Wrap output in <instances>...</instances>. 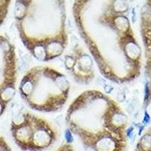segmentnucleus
<instances>
[{"instance_id": "f257e3e1", "label": "nucleus", "mask_w": 151, "mask_h": 151, "mask_svg": "<svg viewBox=\"0 0 151 151\" xmlns=\"http://www.w3.org/2000/svg\"><path fill=\"white\" fill-rule=\"evenodd\" d=\"M70 84L66 76L48 67H33L21 81V97L33 109L55 111L67 101Z\"/></svg>"}, {"instance_id": "f03ea898", "label": "nucleus", "mask_w": 151, "mask_h": 151, "mask_svg": "<svg viewBox=\"0 0 151 151\" xmlns=\"http://www.w3.org/2000/svg\"><path fill=\"white\" fill-rule=\"evenodd\" d=\"M12 132L17 144L27 149H45L56 139L53 126L48 121L29 112L13 116Z\"/></svg>"}]
</instances>
